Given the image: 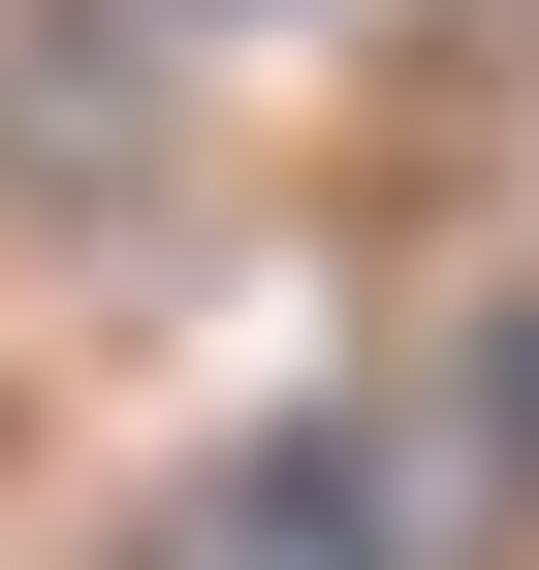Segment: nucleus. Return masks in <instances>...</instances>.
Returning a JSON list of instances; mask_svg holds the SVG:
<instances>
[{
	"instance_id": "obj_1",
	"label": "nucleus",
	"mask_w": 539,
	"mask_h": 570,
	"mask_svg": "<svg viewBox=\"0 0 539 570\" xmlns=\"http://www.w3.org/2000/svg\"><path fill=\"white\" fill-rule=\"evenodd\" d=\"M477 381H508V444H539V317H508V348H477Z\"/></svg>"
}]
</instances>
